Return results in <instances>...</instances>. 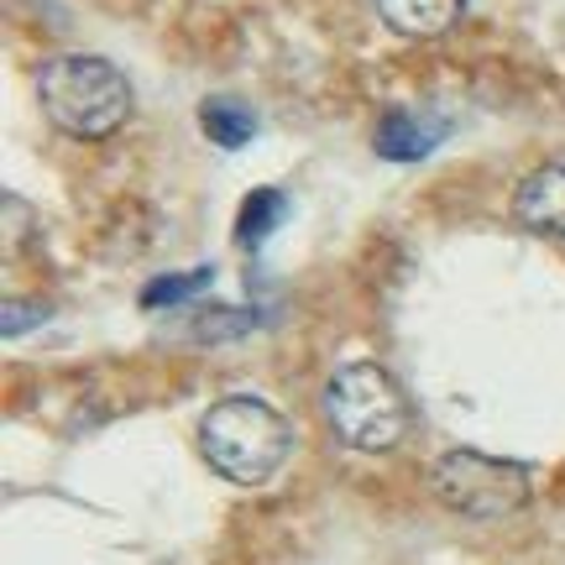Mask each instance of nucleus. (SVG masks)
<instances>
[{
  "instance_id": "8",
  "label": "nucleus",
  "mask_w": 565,
  "mask_h": 565,
  "mask_svg": "<svg viewBox=\"0 0 565 565\" xmlns=\"http://www.w3.org/2000/svg\"><path fill=\"white\" fill-rule=\"evenodd\" d=\"M200 126H204V137L215 141V147H225V152H236V147H246V141L257 137V116H252L242 100H231V95L204 100L200 105Z\"/></svg>"
},
{
  "instance_id": "5",
  "label": "nucleus",
  "mask_w": 565,
  "mask_h": 565,
  "mask_svg": "<svg viewBox=\"0 0 565 565\" xmlns=\"http://www.w3.org/2000/svg\"><path fill=\"white\" fill-rule=\"evenodd\" d=\"M513 221L524 225V231H540V236L565 242V162L534 168V173L513 189Z\"/></svg>"
},
{
  "instance_id": "6",
  "label": "nucleus",
  "mask_w": 565,
  "mask_h": 565,
  "mask_svg": "<svg viewBox=\"0 0 565 565\" xmlns=\"http://www.w3.org/2000/svg\"><path fill=\"white\" fill-rule=\"evenodd\" d=\"M466 0H377V17L398 38H440L461 21Z\"/></svg>"
},
{
  "instance_id": "1",
  "label": "nucleus",
  "mask_w": 565,
  "mask_h": 565,
  "mask_svg": "<svg viewBox=\"0 0 565 565\" xmlns=\"http://www.w3.org/2000/svg\"><path fill=\"white\" fill-rule=\"evenodd\" d=\"M294 450V424L267 398L231 393L200 419V456L236 487H263Z\"/></svg>"
},
{
  "instance_id": "10",
  "label": "nucleus",
  "mask_w": 565,
  "mask_h": 565,
  "mask_svg": "<svg viewBox=\"0 0 565 565\" xmlns=\"http://www.w3.org/2000/svg\"><path fill=\"white\" fill-rule=\"evenodd\" d=\"M257 330V309H204L194 315V341H242Z\"/></svg>"
},
{
  "instance_id": "12",
  "label": "nucleus",
  "mask_w": 565,
  "mask_h": 565,
  "mask_svg": "<svg viewBox=\"0 0 565 565\" xmlns=\"http://www.w3.org/2000/svg\"><path fill=\"white\" fill-rule=\"evenodd\" d=\"M47 320V303H26V299H6V309H0V335L11 341V335H26L32 324Z\"/></svg>"
},
{
  "instance_id": "3",
  "label": "nucleus",
  "mask_w": 565,
  "mask_h": 565,
  "mask_svg": "<svg viewBox=\"0 0 565 565\" xmlns=\"http://www.w3.org/2000/svg\"><path fill=\"white\" fill-rule=\"evenodd\" d=\"M324 419L335 429V440L366 456H383L393 445H404L414 408H408L404 383L377 362H345L324 383Z\"/></svg>"
},
{
  "instance_id": "9",
  "label": "nucleus",
  "mask_w": 565,
  "mask_h": 565,
  "mask_svg": "<svg viewBox=\"0 0 565 565\" xmlns=\"http://www.w3.org/2000/svg\"><path fill=\"white\" fill-rule=\"evenodd\" d=\"M282 221V194L278 189H252L242 200V215H236V242L242 246H257L267 242Z\"/></svg>"
},
{
  "instance_id": "7",
  "label": "nucleus",
  "mask_w": 565,
  "mask_h": 565,
  "mask_svg": "<svg viewBox=\"0 0 565 565\" xmlns=\"http://www.w3.org/2000/svg\"><path fill=\"white\" fill-rule=\"evenodd\" d=\"M445 131L440 126H424V121H414L408 110H387L383 121H377V152H383L387 162H419V158H429V147L440 141Z\"/></svg>"
},
{
  "instance_id": "2",
  "label": "nucleus",
  "mask_w": 565,
  "mask_h": 565,
  "mask_svg": "<svg viewBox=\"0 0 565 565\" xmlns=\"http://www.w3.org/2000/svg\"><path fill=\"white\" fill-rule=\"evenodd\" d=\"M38 100L63 137L105 141L116 137L126 126V116H131V84H126V74L110 58L63 53V58L42 63Z\"/></svg>"
},
{
  "instance_id": "4",
  "label": "nucleus",
  "mask_w": 565,
  "mask_h": 565,
  "mask_svg": "<svg viewBox=\"0 0 565 565\" xmlns=\"http://www.w3.org/2000/svg\"><path fill=\"white\" fill-rule=\"evenodd\" d=\"M429 492L461 519H508L529 503V471L487 450H445L429 466Z\"/></svg>"
},
{
  "instance_id": "11",
  "label": "nucleus",
  "mask_w": 565,
  "mask_h": 565,
  "mask_svg": "<svg viewBox=\"0 0 565 565\" xmlns=\"http://www.w3.org/2000/svg\"><path fill=\"white\" fill-rule=\"evenodd\" d=\"M204 282H210V267H194V273H179V278H158L141 294V303H147V309H162V303H179V299H189V294H200Z\"/></svg>"
}]
</instances>
